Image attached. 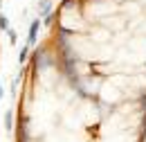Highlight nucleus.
<instances>
[{
  "instance_id": "f257e3e1",
  "label": "nucleus",
  "mask_w": 146,
  "mask_h": 142,
  "mask_svg": "<svg viewBox=\"0 0 146 142\" xmlns=\"http://www.w3.org/2000/svg\"><path fill=\"white\" fill-rule=\"evenodd\" d=\"M146 92L74 59L54 34L23 79L16 142H144Z\"/></svg>"
},
{
  "instance_id": "f03ea898",
  "label": "nucleus",
  "mask_w": 146,
  "mask_h": 142,
  "mask_svg": "<svg viewBox=\"0 0 146 142\" xmlns=\"http://www.w3.org/2000/svg\"><path fill=\"white\" fill-rule=\"evenodd\" d=\"M0 29H2V27H0Z\"/></svg>"
}]
</instances>
